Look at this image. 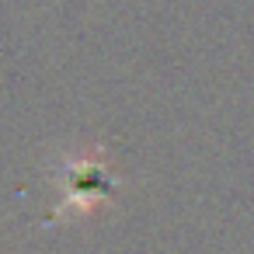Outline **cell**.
<instances>
[{"mask_svg":"<svg viewBox=\"0 0 254 254\" xmlns=\"http://www.w3.org/2000/svg\"><path fill=\"white\" fill-rule=\"evenodd\" d=\"M112 191V178L101 160H80L70 164V202L91 205L94 198H105Z\"/></svg>","mask_w":254,"mask_h":254,"instance_id":"cell-1","label":"cell"}]
</instances>
